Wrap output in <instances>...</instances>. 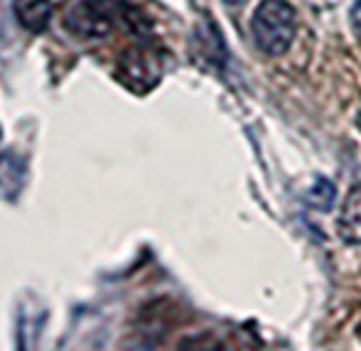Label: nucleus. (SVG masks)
Wrapping results in <instances>:
<instances>
[{"label": "nucleus", "instance_id": "2", "mask_svg": "<svg viewBox=\"0 0 361 351\" xmlns=\"http://www.w3.org/2000/svg\"><path fill=\"white\" fill-rule=\"evenodd\" d=\"M114 0H81L64 13V25L81 39H104L114 32Z\"/></svg>", "mask_w": 361, "mask_h": 351}, {"label": "nucleus", "instance_id": "7", "mask_svg": "<svg viewBox=\"0 0 361 351\" xmlns=\"http://www.w3.org/2000/svg\"><path fill=\"white\" fill-rule=\"evenodd\" d=\"M25 182V162L15 152H3L0 155V195L13 197Z\"/></svg>", "mask_w": 361, "mask_h": 351}, {"label": "nucleus", "instance_id": "8", "mask_svg": "<svg viewBox=\"0 0 361 351\" xmlns=\"http://www.w3.org/2000/svg\"><path fill=\"white\" fill-rule=\"evenodd\" d=\"M352 27H354V35H357V39L361 42V0H357L352 8Z\"/></svg>", "mask_w": 361, "mask_h": 351}, {"label": "nucleus", "instance_id": "3", "mask_svg": "<svg viewBox=\"0 0 361 351\" xmlns=\"http://www.w3.org/2000/svg\"><path fill=\"white\" fill-rule=\"evenodd\" d=\"M118 67H121V79H126V84H130V89H133V86H145V89H150V86H155L157 79H160L157 62L150 54L138 52V49L126 54Z\"/></svg>", "mask_w": 361, "mask_h": 351}, {"label": "nucleus", "instance_id": "9", "mask_svg": "<svg viewBox=\"0 0 361 351\" xmlns=\"http://www.w3.org/2000/svg\"><path fill=\"white\" fill-rule=\"evenodd\" d=\"M226 5H241V3H246V0H224Z\"/></svg>", "mask_w": 361, "mask_h": 351}, {"label": "nucleus", "instance_id": "4", "mask_svg": "<svg viewBox=\"0 0 361 351\" xmlns=\"http://www.w3.org/2000/svg\"><path fill=\"white\" fill-rule=\"evenodd\" d=\"M195 52H200L202 62L212 67H224L226 64V42L224 35L216 30V23L207 18L195 32Z\"/></svg>", "mask_w": 361, "mask_h": 351}, {"label": "nucleus", "instance_id": "10", "mask_svg": "<svg viewBox=\"0 0 361 351\" xmlns=\"http://www.w3.org/2000/svg\"><path fill=\"white\" fill-rule=\"evenodd\" d=\"M357 123H359V130H361V106H359V113H357Z\"/></svg>", "mask_w": 361, "mask_h": 351}, {"label": "nucleus", "instance_id": "5", "mask_svg": "<svg viewBox=\"0 0 361 351\" xmlns=\"http://www.w3.org/2000/svg\"><path fill=\"white\" fill-rule=\"evenodd\" d=\"M13 13L27 32L42 35L52 23L54 8L49 0H13Z\"/></svg>", "mask_w": 361, "mask_h": 351}, {"label": "nucleus", "instance_id": "6", "mask_svg": "<svg viewBox=\"0 0 361 351\" xmlns=\"http://www.w3.org/2000/svg\"><path fill=\"white\" fill-rule=\"evenodd\" d=\"M337 233L349 246H361V187L352 190L337 218Z\"/></svg>", "mask_w": 361, "mask_h": 351}, {"label": "nucleus", "instance_id": "1", "mask_svg": "<svg viewBox=\"0 0 361 351\" xmlns=\"http://www.w3.org/2000/svg\"><path fill=\"white\" fill-rule=\"evenodd\" d=\"M298 32V15L288 0H261L251 18V35L256 47L268 57H281Z\"/></svg>", "mask_w": 361, "mask_h": 351}]
</instances>
